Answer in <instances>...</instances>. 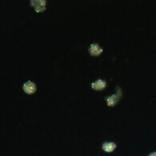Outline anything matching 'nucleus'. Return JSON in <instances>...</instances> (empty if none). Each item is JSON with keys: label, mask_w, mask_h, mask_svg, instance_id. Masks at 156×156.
Wrapping results in <instances>:
<instances>
[{"label": "nucleus", "mask_w": 156, "mask_h": 156, "mask_svg": "<svg viewBox=\"0 0 156 156\" xmlns=\"http://www.w3.org/2000/svg\"><path fill=\"white\" fill-rule=\"evenodd\" d=\"M148 156H156V152H153V153L150 154Z\"/></svg>", "instance_id": "obj_7"}, {"label": "nucleus", "mask_w": 156, "mask_h": 156, "mask_svg": "<svg viewBox=\"0 0 156 156\" xmlns=\"http://www.w3.org/2000/svg\"><path fill=\"white\" fill-rule=\"evenodd\" d=\"M121 95H122V92L119 90V91L117 92V94H113V95H111V96L107 97L106 99H107V105H108L109 107H114V106L119 102Z\"/></svg>", "instance_id": "obj_2"}, {"label": "nucleus", "mask_w": 156, "mask_h": 156, "mask_svg": "<svg viewBox=\"0 0 156 156\" xmlns=\"http://www.w3.org/2000/svg\"><path fill=\"white\" fill-rule=\"evenodd\" d=\"M30 5L35 9L37 12H42L44 11L46 9V1H30Z\"/></svg>", "instance_id": "obj_3"}, {"label": "nucleus", "mask_w": 156, "mask_h": 156, "mask_svg": "<svg viewBox=\"0 0 156 156\" xmlns=\"http://www.w3.org/2000/svg\"><path fill=\"white\" fill-rule=\"evenodd\" d=\"M116 147H117V145L114 142H106V143H103L102 147H103V150L104 151L110 153V152H113Z\"/></svg>", "instance_id": "obj_6"}, {"label": "nucleus", "mask_w": 156, "mask_h": 156, "mask_svg": "<svg viewBox=\"0 0 156 156\" xmlns=\"http://www.w3.org/2000/svg\"><path fill=\"white\" fill-rule=\"evenodd\" d=\"M107 87V83L102 79H98L97 81L91 83V88L94 90H102Z\"/></svg>", "instance_id": "obj_5"}, {"label": "nucleus", "mask_w": 156, "mask_h": 156, "mask_svg": "<svg viewBox=\"0 0 156 156\" xmlns=\"http://www.w3.org/2000/svg\"><path fill=\"white\" fill-rule=\"evenodd\" d=\"M23 89L27 94H32L36 91V85L31 81H28L23 84Z\"/></svg>", "instance_id": "obj_1"}, {"label": "nucleus", "mask_w": 156, "mask_h": 156, "mask_svg": "<svg viewBox=\"0 0 156 156\" xmlns=\"http://www.w3.org/2000/svg\"><path fill=\"white\" fill-rule=\"evenodd\" d=\"M103 51V50L100 46L97 44V43H93L89 47V53L90 54V55L92 56H98L100 55L102 52Z\"/></svg>", "instance_id": "obj_4"}]
</instances>
